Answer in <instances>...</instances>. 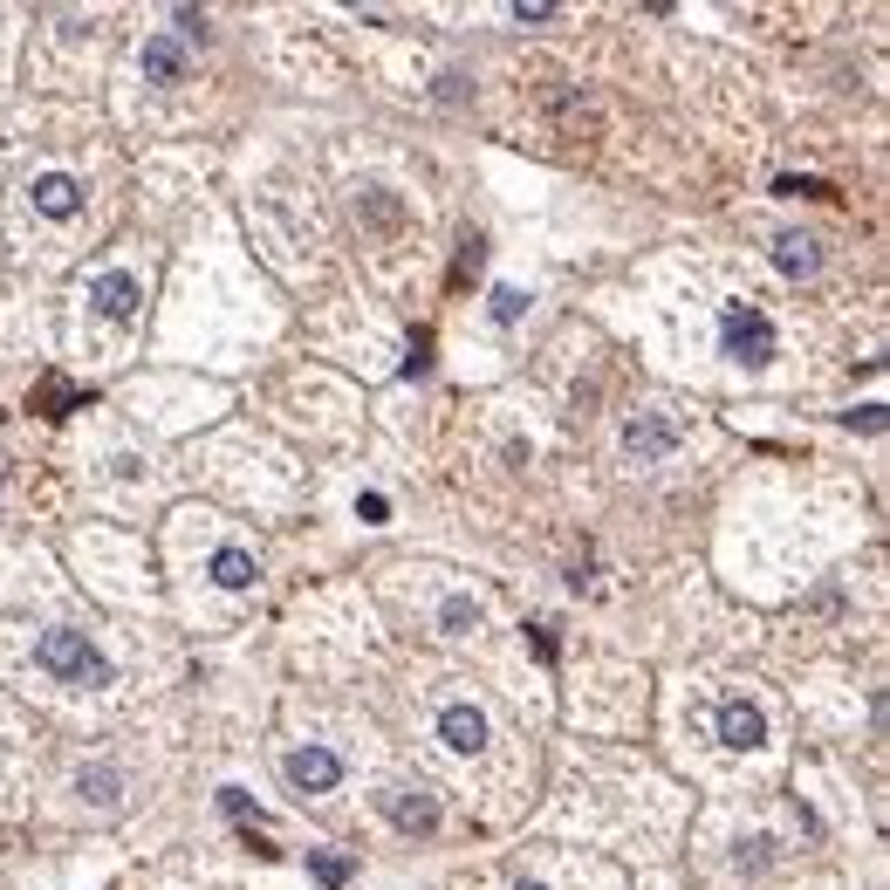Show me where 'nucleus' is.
<instances>
[{"instance_id": "f257e3e1", "label": "nucleus", "mask_w": 890, "mask_h": 890, "mask_svg": "<svg viewBox=\"0 0 890 890\" xmlns=\"http://www.w3.org/2000/svg\"><path fill=\"white\" fill-rule=\"evenodd\" d=\"M34 665H42L49 678H62V685H110V658L97 651L83 630H42Z\"/></svg>"}, {"instance_id": "f03ea898", "label": "nucleus", "mask_w": 890, "mask_h": 890, "mask_svg": "<svg viewBox=\"0 0 890 890\" xmlns=\"http://www.w3.org/2000/svg\"><path fill=\"white\" fill-rule=\"evenodd\" d=\"M719 343H726L734 363L760 371V363L775 356V322H767V309H754V302H726L719 309Z\"/></svg>"}, {"instance_id": "7ed1b4c3", "label": "nucleus", "mask_w": 890, "mask_h": 890, "mask_svg": "<svg viewBox=\"0 0 890 890\" xmlns=\"http://www.w3.org/2000/svg\"><path fill=\"white\" fill-rule=\"evenodd\" d=\"M281 767H289V781H295L302 795H330V788L343 781V760H336L330 747H295Z\"/></svg>"}, {"instance_id": "20e7f679", "label": "nucleus", "mask_w": 890, "mask_h": 890, "mask_svg": "<svg viewBox=\"0 0 890 890\" xmlns=\"http://www.w3.org/2000/svg\"><path fill=\"white\" fill-rule=\"evenodd\" d=\"M719 740L734 747V754L767 747V712H760L754 699H726V706H719Z\"/></svg>"}, {"instance_id": "39448f33", "label": "nucleus", "mask_w": 890, "mask_h": 890, "mask_svg": "<svg viewBox=\"0 0 890 890\" xmlns=\"http://www.w3.org/2000/svg\"><path fill=\"white\" fill-rule=\"evenodd\" d=\"M438 740L453 747V754H479V747H487V712L466 706V699H453V706L438 712Z\"/></svg>"}, {"instance_id": "423d86ee", "label": "nucleus", "mask_w": 890, "mask_h": 890, "mask_svg": "<svg viewBox=\"0 0 890 890\" xmlns=\"http://www.w3.org/2000/svg\"><path fill=\"white\" fill-rule=\"evenodd\" d=\"M90 302H97L110 322H131V315H138V302H144V289H138V274L110 267V274H97V281H90Z\"/></svg>"}, {"instance_id": "0eeeda50", "label": "nucleus", "mask_w": 890, "mask_h": 890, "mask_svg": "<svg viewBox=\"0 0 890 890\" xmlns=\"http://www.w3.org/2000/svg\"><path fill=\"white\" fill-rule=\"evenodd\" d=\"M34 206H42L49 220H75V206H83V185H75L69 172H42V179H34Z\"/></svg>"}, {"instance_id": "6e6552de", "label": "nucleus", "mask_w": 890, "mask_h": 890, "mask_svg": "<svg viewBox=\"0 0 890 890\" xmlns=\"http://www.w3.org/2000/svg\"><path fill=\"white\" fill-rule=\"evenodd\" d=\"M671 438H678V432H671L665 418H630V432H624V445H630V459H637V466L665 459V453H671Z\"/></svg>"}, {"instance_id": "1a4fd4ad", "label": "nucleus", "mask_w": 890, "mask_h": 890, "mask_svg": "<svg viewBox=\"0 0 890 890\" xmlns=\"http://www.w3.org/2000/svg\"><path fill=\"white\" fill-rule=\"evenodd\" d=\"M775 267H781L788 281H808V274L822 267V254H816V240H801V233H781V240H775Z\"/></svg>"}, {"instance_id": "9d476101", "label": "nucleus", "mask_w": 890, "mask_h": 890, "mask_svg": "<svg viewBox=\"0 0 890 890\" xmlns=\"http://www.w3.org/2000/svg\"><path fill=\"white\" fill-rule=\"evenodd\" d=\"M144 75H151V83H179V75H185V49L172 42V34H151V42H144Z\"/></svg>"}, {"instance_id": "9b49d317", "label": "nucleus", "mask_w": 890, "mask_h": 890, "mask_svg": "<svg viewBox=\"0 0 890 890\" xmlns=\"http://www.w3.org/2000/svg\"><path fill=\"white\" fill-rule=\"evenodd\" d=\"M213 583H220V589H254V583H261L254 555H247V548H220V555H213Z\"/></svg>"}, {"instance_id": "f8f14e48", "label": "nucleus", "mask_w": 890, "mask_h": 890, "mask_svg": "<svg viewBox=\"0 0 890 890\" xmlns=\"http://www.w3.org/2000/svg\"><path fill=\"white\" fill-rule=\"evenodd\" d=\"M479 617H487L479 596H445L438 603V630H479Z\"/></svg>"}, {"instance_id": "ddd939ff", "label": "nucleus", "mask_w": 890, "mask_h": 890, "mask_svg": "<svg viewBox=\"0 0 890 890\" xmlns=\"http://www.w3.org/2000/svg\"><path fill=\"white\" fill-rule=\"evenodd\" d=\"M391 822L397 829H438V808L418 795V801H391Z\"/></svg>"}, {"instance_id": "4468645a", "label": "nucleus", "mask_w": 890, "mask_h": 890, "mask_svg": "<svg viewBox=\"0 0 890 890\" xmlns=\"http://www.w3.org/2000/svg\"><path fill=\"white\" fill-rule=\"evenodd\" d=\"M309 863H315V877L330 883V890H343V883H350V870H356L350 857H322V849H309Z\"/></svg>"}, {"instance_id": "2eb2a0df", "label": "nucleus", "mask_w": 890, "mask_h": 890, "mask_svg": "<svg viewBox=\"0 0 890 890\" xmlns=\"http://www.w3.org/2000/svg\"><path fill=\"white\" fill-rule=\"evenodd\" d=\"M83 795L110 808V801H117V775H110V767H90V775H83Z\"/></svg>"}, {"instance_id": "dca6fc26", "label": "nucleus", "mask_w": 890, "mask_h": 890, "mask_svg": "<svg viewBox=\"0 0 890 890\" xmlns=\"http://www.w3.org/2000/svg\"><path fill=\"white\" fill-rule=\"evenodd\" d=\"M220 801H226V816H233V822H267V816H261V808H254L247 795H240V788H220Z\"/></svg>"}, {"instance_id": "f3484780", "label": "nucleus", "mask_w": 890, "mask_h": 890, "mask_svg": "<svg viewBox=\"0 0 890 890\" xmlns=\"http://www.w3.org/2000/svg\"><path fill=\"white\" fill-rule=\"evenodd\" d=\"M775 192H781V199H829L822 179H775Z\"/></svg>"}, {"instance_id": "a211bd4d", "label": "nucleus", "mask_w": 890, "mask_h": 890, "mask_svg": "<svg viewBox=\"0 0 890 890\" xmlns=\"http://www.w3.org/2000/svg\"><path fill=\"white\" fill-rule=\"evenodd\" d=\"M520 309H528V295H520V289H500V295H494V315H500V322H520Z\"/></svg>"}, {"instance_id": "6ab92c4d", "label": "nucleus", "mask_w": 890, "mask_h": 890, "mask_svg": "<svg viewBox=\"0 0 890 890\" xmlns=\"http://www.w3.org/2000/svg\"><path fill=\"white\" fill-rule=\"evenodd\" d=\"M562 8H548V0H514V21H555Z\"/></svg>"}, {"instance_id": "aec40b11", "label": "nucleus", "mask_w": 890, "mask_h": 890, "mask_svg": "<svg viewBox=\"0 0 890 890\" xmlns=\"http://www.w3.org/2000/svg\"><path fill=\"white\" fill-rule=\"evenodd\" d=\"M356 514H363V520H384V514H391V500H384V494H363V500H356Z\"/></svg>"}, {"instance_id": "412c9836", "label": "nucleus", "mask_w": 890, "mask_h": 890, "mask_svg": "<svg viewBox=\"0 0 890 890\" xmlns=\"http://www.w3.org/2000/svg\"><path fill=\"white\" fill-rule=\"evenodd\" d=\"M849 425H863V432H877V425H883V404H863V412H849Z\"/></svg>"}, {"instance_id": "4be33fe9", "label": "nucleus", "mask_w": 890, "mask_h": 890, "mask_svg": "<svg viewBox=\"0 0 890 890\" xmlns=\"http://www.w3.org/2000/svg\"><path fill=\"white\" fill-rule=\"evenodd\" d=\"M514 890H548V883H514Z\"/></svg>"}]
</instances>
